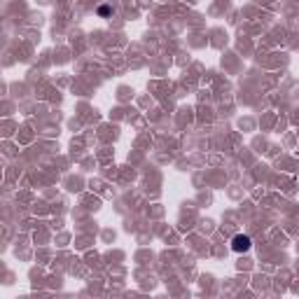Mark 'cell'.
Returning a JSON list of instances; mask_svg holds the SVG:
<instances>
[{
    "mask_svg": "<svg viewBox=\"0 0 299 299\" xmlns=\"http://www.w3.org/2000/svg\"><path fill=\"white\" fill-rule=\"evenodd\" d=\"M110 7H108V5H103V7H98V14H101V17H108V14H110Z\"/></svg>",
    "mask_w": 299,
    "mask_h": 299,
    "instance_id": "obj_2",
    "label": "cell"
},
{
    "mask_svg": "<svg viewBox=\"0 0 299 299\" xmlns=\"http://www.w3.org/2000/svg\"><path fill=\"white\" fill-rule=\"evenodd\" d=\"M250 245H252L250 236H245V234H236V236L232 239L234 252H248V250H250Z\"/></svg>",
    "mask_w": 299,
    "mask_h": 299,
    "instance_id": "obj_1",
    "label": "cell"
}]
</instances>
